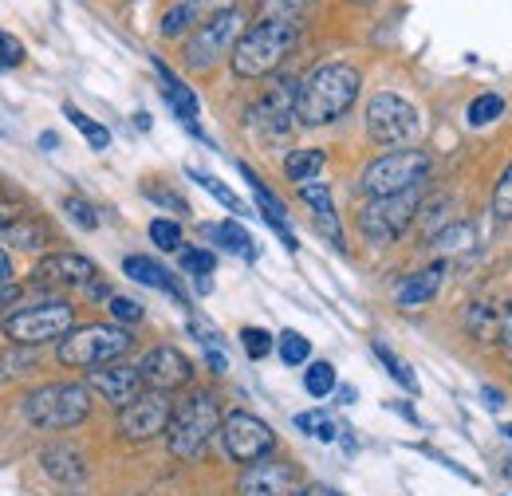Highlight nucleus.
Instances as JSON below:
<instances>
[{"label": "nucleus", "mask_w": 512, "mask_h": 496, "mask_svg": "<svg viewBox=\"0 0 512 496\" xmlns=\"http://www.w3.org/2000/svg\"><path fill=\"white\" fill-rule=\"evenodd\" d=\"M363 75L351 63H323L308 79H300V99H296V123L300 126H327L339 115H347L359 99Z\"/></svg>", "instance_id": "nucleus-1"}, {"label": "nucleus", "mask_w": 512, "mask_h": 496, "mask_svg": "<svg viewBox=\"0 0 512 496\" xmlns=\"http://www.w3.org/2000/svg\"><path fill=\"white\" fill-rule=\"evenodd\" d=\"M300 44V24H288V20H260L253 24L245 36H241V44H237V52H233V71L241 75V79H264V75H272L284 56L292 52Z\"/></svg>", "instance_id": "nucleus-2"}, {"label": "nucleus", "mask_w": 512, "mask_h": 496, "mask_svg": "<svg viewBox=\"0 0 512 496\" xmlns=\"http://www.w3.org/2000/svg\"><path fill=\"white\" fill-rule=\"evenodd\" d=\"M221 422H225V418H221L213 394L197 390L190 398H182V402L174 406L170 426H166V445H170V453L182 457V461H197V457L209 449L213 434H221Z\"/></svg>", "instance_id": "nucleus-3"}, {"label": "nucleus", "mask_w": 512, "mask_h": 496, "mask_svg": "<svg viewBox=\"0 0 512 496\" xmlns=\"http://www.w3.org/2000/svg\"><path fill=\"white\" fill-rule=\"evenodd\" d=\"M134 347L127 327H115V323H87V327H75L71 335L60 339L56 347V359L64 367H79V371H95V367H107V363H119Z\"/></svg>", "instance_id": "nucleus-4"}, {"label": "nucleus", "mask_w": 512, "mask_h": 496, "mask_svg": "<svg viewBox=\"0 0 512 496\" xmlns=\"http://www.w3.org/2000/svg\"><path fill=\"white\" fill-rule=\"evenodd\" d=\"M245 32H249V28H245L241 8L213 12V16H205V20L193 28V36L186 40V48H182V63H186L190 71H209V67H217L225 56L233 60V52H237V44H241Z\"/></svg>", "instance_id": "nucleus-5"}, {"label": "nucleus", "mask_w": 512, "mask_h": 496, "mask_svg": "<svg viewBox=\"0 0 512 496\" xmlns=\"http://www.w3.org/2000/svg\"><path fill=\"white\" fill-rule=\"evenodd\" d=\"M91 414V394L83 382H48L24 398V418L36 430H71Z\"/></svg>", "instance_id": "nucleus-6"}, {"label": "nucleus", "mask_w": 512, "mask_h": 496, "mask_svg": "<svg viewBox=\"0 0 512 496\" xmlns=\"http://www.w3.org/2000/svg\"><path fill=\"white\" fill-rule=\"evenodd\" d=\"M8 347H40V343H56L75 331V308L67 300H44L32 308H16L0 323Z\"/></svg>", "instance_id": "nucleus-7"}, {"label": "nucleus", "mask_w": 512, "mask_h": 496, "mask_svg": "<svg viewBox=\"0 0 512 496\" xmlns=\"http://www.w3.org/2000/svg\"><path fill=\"white\" fill-rule=\"evenodd\" d=\"M430 154L426 150H390L383 158H375L363 174H359V189L367 197H394L406 189H418L430 174Z\"/></svg>", "instance_id": "nucleus-8"}, {"label": "nucleus", "mask_w": 512, "mask_h": 496, "mask_svg": "<svg viewBox=\"0 0 512 496\" xmlns=\"http://www.w3.org/2000/svg\"><path fill=\"white\" fill-rule=\"evenodd\" d=\"M418 189H406V193H394V197H371L367 205H363V213H359V229H363V237L371 241V245H390V241H398L406 229H410V221H414V213H418Z\"/></svg>", "instance_id": "nucleus-9"}, {"label": "nucleus", "mask_w": 512, "mask_h": 496, "mask_svg": "<svg viewBox=\"0 0 512 496\" xmlns=\"http://www.w3.org/2000/svg\"><path fill=\"white\" fill-rule=\"evenodd\" d=\"M422 130V119L414 111V103H406L402 95L394 91H379L371 103H367V134L379 142V146H406L414 142Z\"/></svg>", "instance_id": "nucleus-10"}, {"label": "nucleus", "mask_w": 512, "mask_h": 496, "mask_svg": "<svg viewBox=\"0 0 512 496\" xmlns=\"http://www.w3.org/2000/svg\"><path fill=\"white\" fill-rule=\"evenodd\" d=\"M221 445H225V453H229L237 465H256V461H264V457L272 453L276 434H272L256 414H249V410H233V414H225V422H221Z\"/></svg>", "instance_id": "nucleus-11"}, {"label": "nucleus", "mask_w": 512, "mask_h": 496, "mask_svg": "<svg viewBox=\"0 0 512 496\" xmlns=\"http://www.w3.org/2000/svg\"><path fill=\"white\" fill-rule=\"evenodd\" d=\"M36 284H56V288H87V296H103V280L95 260L79 252H52L32 268Z\"/></svg>", "instance_id": "nucleus-12"}, {"label": "nucleus", "mask_w": 512, "mask_h": 496, "mask_svg": "<svg viewBox=\"0 0 512 496\" xmlns=\"http://www.w3.org/2000/svg\"><path fill=\"white\" fill-rule=\"evenodd\" d=\"M170 418H174L170 394H162V390H142L130 406L119 410V430H123L130 441H150V437L166 434Z\"/></svg>", "instance_id": "nucleus-13"}, {"label": "nucleus", "mask_w": 512, "mask_h": 496, "mask_svg": "<svg viewBox=\"0 0 512 496\" xmlns=\"http://www.w3.org/2000/svg\"><path fill=\"white\" fill-rule=\"evenodd\" d=\"M296 99H300V79H280L276 87L264 91V99L249 111V123L264 138H280L296 126Z\"/></svg>", "instance_id": "nucleus-14"}, {"label": "nucleus", "mask_w": 512, "mask_h": 496, "mask_svg": "<svg viewBox=\"0 0 512 496\" xmlns=\"http://www.w3.org/2000/svg\"><path fill=\"white\" fill-rule=\"evenodd\" d=\"M300 489V473L288 461H256L245 465L241 481H237V496H292Z\"/></svg>", "instance_id": "nucleus-15"}, {"label": "nucleus", "mask_w": 512, "mask_h": 496, "mask_svg": "<svg viewBox=\"0 0 512 496\" xmlns=\"http://www.w3.org/2000/svg\"><path fill=\"white\" fill-rule=\"evenodd\" d=\"M138 374H142V382H146L150 390L170 394V390L186 386V382L193 378V363L178 351V347H154V351L142 355Z\"/></svg>", "instance_id": "nucleus-16"}, {"label": "nucleus", "mask_w": 512, "mask_h": 496, "mask_svg": "<svg viewBox=\"0 0 512 496\" xmlns=\"http://www.w3.org/2000/svg\"><path fill=\"white\" fill-rule=\"evenodd\" d=\"M87 386L103 398V402H111V406H130L138 394H142V374L138 367H127V363H107V367H95V371H87Z\"/></svg>", "instance_id": "nucleus-17"}, {"label": "nucleus", "mask_w": 512, "mask_h": 496, "mask_svg": "<svg viewBox=\"0 0 512 496\" xmlns=\"http://www.w3.org/2000/svg\"><path fill=\"white\" fill-rule=\"evenodd\" d=\"M123 272H127L134 284H146V288H158V292L174 296L182 308L190 304L186 292H182V284H178V276H174L170 268H162L154 256H127V260H123Z\"/></svg>", "instance_id": "nucleus-18"}, {"label": "nucleus", "mask_w": 512, "mask_h": 496, "mask_svg": "<svg viewBox=\"0 0 512 496\" xmlns=\"http://www.w3.org/2000/svg\"><path fill=\"white\" fill-rule=\"evenodd\" d=\"M241 174H245V182L253 186V197H256V205H260V217H264V221L284 237V245L296 252V237H292V229H288V209H284V201H280L276 193H268V186L256 178L249 166H241Z\"/></svg>", "instance_id": "nucleus-19"}, {"label": "nucleus", "mask_w": 512, "mask_h": 496, "mask_svg": "<svg viewBox=\"0 0 512 496\" xmlns=\"http://www.w3.org/2000/svg\"><path fill=\"white\" fill-rule=\"evenodd\" d=\"M300 201L312 209V217H316L323 237H331L335 245H343V229H339V217H335V205H331V189L323 186V182H304L300 186Z\"/></svg>", "instance_id": "nucleus-20"}, {"label": "nucleus", "mask_w": 512, "mask_h": 496, "mask_svg": "<svg viewBox=\"0 0 512 496\" xmlns=\"http://www.w3.org/2000/svg\"><path fill=\"white\" fill-rule=\"evenodd\" d=\"M154 67H158V75H162V83H166V87H162V95H166V103L174 107V115L190 126L193 134H201V130H197V99H193V91L162 60H154Z\"/></svg>", "instance_id": "nucleus-21"}, {"label": "nucleus", "mask_w": 512, "mask_h": 496, "mask_svg": "<svg viewBox=\"0 0 512 496\" xmlns=\"http://www.w3.org/2000/svg\"><path fill=\"white\" fill-rule=\"evenodd\" d=\"M442 272H446V264H434V268H426V272L406 276L402 288H398V304H402V308H422V304H430L434 292H438V284H442Z\"/></svg>", "instance_id": "nucleus-22"}, {"label": "nucleus", "mask_w": 512, "mask_h": 496, "mask_svg": "<svg viewBox=\"0 0 512 496\" xmlns=\"http://www.w3.org/2000/svg\"><path fill=\"white\" fill-rule=\"evenodd\" d=\"M323 166H327V154H323V150H316V146L292 150V154L284 158V174H288V182H296V186H304V182H316Z\"/></svg>", "instance_id": "nucleus-23"}, {"label": "nucleus", "mask_w": 512, "mask_h": 496, "mask_svg": "<svg viewBox=\"0 0 512 496\" xmlns=\"http://www.w3.org/2000/svg\"><path fill=\"white\" fill-rule=\"evenodd\" d=\"M40 465H44V473H52L56 481H83V457L75 453V449H67V445H52V449H44L40 453Z\"/></svg>", "instance_id": "nucleus-24"}, {"label": "nucleus", "mask_w": 512, "mask_h": 496, "mask_svg": "<svg viewBox=\"0 0 512 496\" xmlns=\"http://www.w3.org/2000/svg\"><path fill=\"white\" fill-rule=\"evenodd\" d=\"M205 237L213 241V245H221L225 252H237V256H256V245L253 237L237 225V221H217V225H205Z\"/></svg>", "instance_id": "nucleus-25"}, {"label": "nucleus", "mask_w": 512, "mask_h": 496, "mask_svg": "<svg viewBox=\"0 0 512 496\" xmlns=\"http://www.w3.org/2000/svg\"><path fill=\"white\" fill-rule=\"evenodd\" d=\"M4 241H12L16 248H40L48 241V225L36 221V217H16V221L4 229Z\"/></svg>", "instance_id": "nucleus-26"}, {"label": "nucleus", "mask_w": 512, "mask_h": 496, "mask_svg": "<svg viewBox=\"0 0 512 496\" xmlns=\"http://www.w3.org/2000/svg\"><path fill=\"white\" fill-rule=\"evenodd\" d=\"M312 12V0H260V20H288L300 24Z\"/></svg>", "instance_id": "nucleus-27"}, {"label": "nucleus", "mask_w": 512, "mask_h": 496, "mask_svg": "<svg viewBox=\"0 0 512 496\" xmlns=\"http://www.w3.org/2000/svg\"><path fill=\"white\" fill-rule=\"evenodd\" d=\"M64 115H67V123L87 138V146H91V150H107V146H111V130H107V126H99L95 119H87V115H83V111H75L71 103L64 107Z\"/></svg>", "instance_id": "nucleus-28"}, {"label": "nucleus", "mask_w": 512, "mask_h": 496, "mask_svg": "<svg viewBox=\"0 0 512 496\" xmlns=\"http://www.w3.org/2000/svg\"><path fill=\"white\" fill-rule=\"evenodd\" d=\"M296 430L308 437H316V441H335V437H339L335 418L323 414V410H304V414H296Z\"/></svg>", "instance_id": "nucleus-29"}, {"label": "nucleus", "mask_w": 512, "mask_h": 496, "mask_svg": "<svg viewBox=\"0 0 512 496\" xmlns=\"http://www.w3.org/2000/svg\"><path fill=\"white\" fill-rule=\"evenodd\" d=\"M276 351H280V363H288V367H304L312 359V343L300 331H284L276 339Z\"/></svg>", "instance_id": "nucleus-30"}, {"label": "nucleus", "mask_w": 512, "mask_h": 496, "mask_svg": "<svg viewBox=\"0 0 512 496\" xmlns=\"http://www.w3.org/2000/svg\"><path fill=\"white\" fill-rule=\"evenodd\" d=\"M190 24H201V16L193 12V4H186V0H178V4H174V8H170V12L162 16V28H158V32H162L166 40H174V36L190 32Z\"/></svg>", "instance_id": "nucleus-31"}, {"label": "nucleus", "mask_w": 512, "mask_h": 496, "mask_svg": "<svg viewBox=\"0 0 512 496\" xmlns=\"http://www.w3.org/2000/svg\"><path fill=\"white\" fill-rule=\"evenodd\" d=\"M335 367L331 363H308V371H304V390L312 394V398H327L331 390H335Z\"/></svg>", "instance_id": "nucleus-32"}, {"label": "nucleus", "mask_w": 512, "mask_h": 496, "mask_svg": "<svg viewBox=\"0 0 512 496\" xmlns=\"http://www.w3.org/2000/svg\"><path fill=\"white\" fill-rule=\"evenodd\" d=\"M150 241L162 248V252H182V225L178 221H166V217H154L150 221Z\"/></svg>", "instance_id": "nucleus-33"}, {"label": "nucleus", "mask_w": 512, "mask_h": 496, "mask_svg": "<svg viewBox=\"0 0 512 496\" xmlns=\"http://www.w3.org/2000/svg\"><path fill=\"white\" fill-rule=\"evenodd\" d=\"M465 327L477 335V339H493V331H501V319L489 304H473L469 315H465Z\"/></svg>", "instance_id": "nucleus-34"}, {"label": "nucleus", "mask_w": 512, "mask_h": 496, "mask_svg": "<svg viewBox=\"0 0 512 496\" xmlns=\"http://www.w3.org/2000/svg\"><path fill=\"white\" fill-rule=\"evenodd\" d=\"M434 245L442 252H469L473 248V225H446L434 233Z\"/></svg>", "instance_id": "nucleus-35"}, {"label": "nucleus", "mask_w": 512, "mask_h": 496, "mask_svg": "<svg viewBox=\"0 0 512 496\" xmlns=\"http://www.w3.org/2000/svg\"><path fill=\"white\" fill-rule=\"evenodd\" d=\"M501 111H505L501 95H477L469 103V126H489L493 119H501Z\"/></svg>", "instance_id": "nucleus-36"}, {"label": "nucleus", "mask_w": 512, "mask_h": 496, "mask_svg": "<svg viewBox=\"0 0 512 496\" xmlns=\"http://www.w3.org/2000/svg\"><path fill=\"white\" fill-rule=\"evenodd\" d=\"M32 367H36V355H32V351H24V347L0 351V382H4V378H16V374H28Z\"/></svg>", "instance_id": "nucleus-37"}, {"label": "nucleus", "mask_w": 512, "mask_h": 496, "mask_svg": "<svg viewBox=\"0 0 512 496\" xmlns=\"http://www.w3.org/2000/svg\"><path fill=\"white\" fill-rule=\"evenodd\" d=\"M375 355L383 359V367L390 371V378H394V382H402V390H410V394L418 390V378L410 374V367H406V363H402V359H398V355H394L390 347H383V343H375Z\"/></svg>", "instance_id": "nucleus-38"}, {"label": "nucleus", "mask_w": 512, "mask_h": 496, "mask_svg": "<svg viewBox=\"0 0 512 496\" xmlns=\"http://www.w3.org/2000/svg\"><path fill=\"white\" fill-rule=\"evenodd\" d=\"M190 178H193V182H197L201 189H209V193H213V197H217V201H221L225 209H233V213H245L241 197H237V193H233L229 186H221V182H217L213 174H197V170H190Z\"/></svg>", "instance_id": "nucleus-39"}, {"label": "nucleus", "mask_w": 512, "mask_h": 496, "mask_svg": "<svg viewBox=\"0 0 512 496\" xmlns=\"http://www.w3.org/2000/svg\"><path fill=\"white\" fill-rule=\"evenodd\" d=\"M178 260H182V268H186L190 276H209V272L217 268V256H213L209 248H182Z\"/></svg>", "instance_id": "nucleus-40"}, {"label": "nucleus", "mask_w": 512, "mask_h": 496, "mask_svg": "<svg viewBox=\"0 0 512 496\" xmlns=\"http://www.w3.org/2000/svg\"><path fill=\"white\" fill-rule=\"evenodd\" d=\"M241 347L249 359H264V355H272V335L260 327H241Z\"/></svg>", "instance_id": "nucleus-41"}, {"label": "nucleus", "mask_w": 512, "mask_h": 496, "mask_svg": "<svg viewBox=\"0 0 512 496\" xmlns=\"http://www.w3.org/2000/svg\"><path fill=\"white\" fill-rule=\"evenodd\" d=\"M64 213L79 225V229H87V233L99 229V217H95V209H91L83 197H64Z\"/></svg>", "instance_id": "nucleus-42"}, {"label": "nucleus", "mask_w": 512, "mask_h": 496, "mask_svg": "<svg viewBox=\"0 0 512 496\" xmlns=\"http://www.w3.org/2000/svg\"><path fill=\"white\" fill-rule=\"evenodd\" d=\"M493 213H497L501 221H512V166L501 174V182L493 189Z\"/></svg>", "instance_id": "nucleus-43"}, {"label": "nucleus", "mask_w": 512, "mask_h": 496, "mask_svg": "<svg viewBox=\"0 0 512 496\" xmlns=\"http://www.w3.org/2000/svg\"><path fill=\"white\" fill-rule=\"evenodd\" d=\"M20 63H24V44H20L16 36L0 32V71H4V67H20Z\"/></svg>", "instance_id": "nucleus-44"}, {"label": "nucleus", "mask_w": 512, "mask_h": 496, "mask_svg": "<svg viewBox=\"0 0 512 496\" xmlns=\"http://www.w3.org/2000/svg\"><path fill=\"white\" fill-rule=\"evenodd\" d=\"M111 315H115L119 323H138L146 311H142V304L127 300V296H111Z\"/></svg>", "instance_id": "nucleus-45"}, {"label": "nucleus", "mask_w": 512, "mask_h": 496, "mask_svg": "<svg viewBox=\"0 0 512 496\" xmlns=\"http://www.w3.org/2000/svg\"><path fill=\"white\" fill-rule=\"evenodd\" d=\"M186 4H193V12L205 20V16H213V12H225V8H237L241 0H186Z\"/></svg>", "instance_id": "nucleus-46"}, {"label": "nucleus", "mask_w": 512, "mask_h": 496, "mask_svg": "<svg viewBox=\"0 0 512 496\" xmlns=\"http://www.w3.org/2000/svg\"><path fill=\"white\" fill-rule=\"evenodd\" d=\"M501 347H505V355H509L512 363V304L501 311Z\"/></svg>", "instance_id": "nucleus-47"}, {"label": "nucleus", "mask_w": 512, "mask_h": 496, "mask_svg": "<svg viewBox=\"0 0 512 496\" xmlns=\"http://www.w3.org/2000/svg\"><path fill=\"white\" fill-rule=\"evenodd\" d=\"M146 193H150V197H154L158 205H174L178 213H186V201H182L178 193H166V189H146Z\"/></svg>", "instance_id": "nucleus-48"}, {"label": "nucleus", "mask_w": 512, "mask_h": 496, "mask_svg": "<svg viewBox=\"0 0 512 496\" xmlns=\"http://www.w3.org/2000/svg\"><path fill=\"white\" fill-rule=\"evenodd\" d=\"M0 284H12V252L0 245Z\"/></svg>", "instance_id": "nucleus-49"}, {"label": "nucleus", "mask_w": 512, "mask_h": 496, "mask_svg": "<svg viewBox=\"0 0 512 496\" xmlns=\"http://www.w3.org/2000/svg\"><path fill=\"white\" fill-rule=\"evenodd\" d=\"M292 496H339V493H331V489H323V485H300Z\"/></svg>", "instance_id": "nucleus-50"}, {"label": "nucleus", "mask_w": 512, "mask_h": 496, "mask_svg": "<svg viewBox=\"0 0 512 496\" xmlns=\"http://www.w3.org/2000/svg\"><path fill=\"white\" fill-rule=\"evenodd\" d=\"M485 402H489V410H501V406H505V394L493 390V386H485Z\"/></svg>", "instance_id": "nucleus-51"}, {"label": "nucleus", "mask_w": 512, "mask_h": 496, "mask_svg": "<svg viewBox=\"0 0 512 496\" xmlns=\"http://www.w3.org/2000/svg\"><path fill=\"white\" fill-rule=\"evenodd\" d=\"M193 288H197L201 296H209V292H213V280H209V276H193Z\"/></svg>", "instance_id": "nucleus-52"}, {"label": "nucleus", "mask_w": 512, "mask_h": 496, "mask_svg": "<svg viewBox=\"0 0 512 496\" xmlns=\"http://www.w3.org/2000/svg\"><path fill=\"white\" fill-rule=\"evenodd\" d=\"M205 359H209V367H213V371H217V374H225V359H221V351H209Z\"/></svg>", "instance_id": "nucleus-53"}, {"label": "nucleus", "mask_w": 512, "mask_h": 496, "mask_svg": "<svg viewBox=\"0 0 512 496\" xmlns=\"http://www.w3.org/2000/svg\"><path fill=\"white\" fill-rule=\"evenodd\" d=\"M16 300V284H0V304H12Z\"/></svg>", "instance_id": "nucleus-54"}, {"label": "nucleus", "mask_w": 512, "mask_h": 496, "mask_svg": "<svg viewBox=\"0 0 512 496\" xmlns=\"http://www.w3.org/2000/svg\"><path fill=\"white\" fill-rule=\"evenodd\" d=\"M12 221H16V213H12V209H8V205H0V229H8V225H12Z\"/></svg>", "instance_id": "nucleus-55"}, {"label": "nucleus", "mask_w": 512, "mask_h": 496, "mask_svg": "<svg viewBox=\"0 0 512 496\" xmlns=\"http://www.w3.org/2000/svg\"><path fill=\"white\" fill-rule=\"evenodd\" d=\"M501 434H505L512 441V422H505V426H501Z\"/></svg>", "instance_id": "nucleus-56"}]
</instances>
